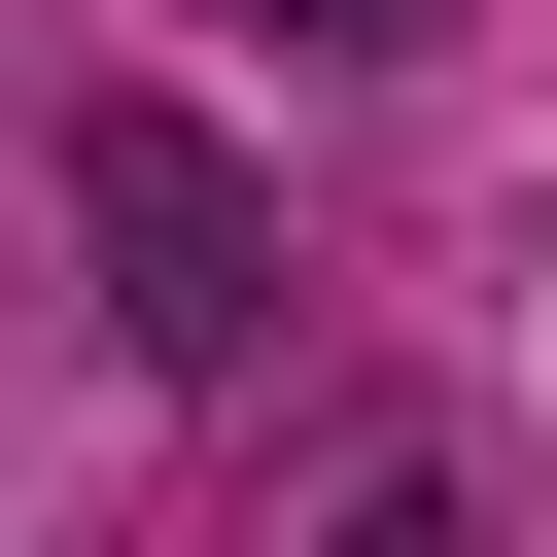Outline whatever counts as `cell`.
I'll list each match as a JSON object with an SVG mask.
<instances>
[{"mask_svg":"<svg viewBox=\"0 0 557 557\" xmlns=\"http://www.w3.org/2000/svg\"><path fill=\"white\" fill-rule=\"evenodd\" d=\"M278 557H487V453H453V418H313Z\"/></svg>","mask_w":557,"mask_h":557,"instance_id":"obj_2","label":"cell"},{"mask_svg":"<svg viewBox=\"0 0 557 557\" xmlns=\"http://www.w3.org/2000/svg\"><path fill=\"white\" fill-rule=\"evenodd\" d=\"M70 244H104V348H139V383H244V348H278V174H244L209 104H139V70L70 104Z\"/></svg>","mask_w":557,"mask_h":557,"instance_id":"obj_1","label":"cell"},{"mask_svg":"<svg viewBox=\"0 0 557 557\" xmlns=\"http://www.w3.org/2000/svg\"><path fill=\"white\" fill-rule=\"evenodd\" d=\"M244 35H278V70H418L453 0H244Z\"/></svg>","mask_w":557,"mask_h":557,"instance_id":"obj_3","label":"cell"}]
</instances>
